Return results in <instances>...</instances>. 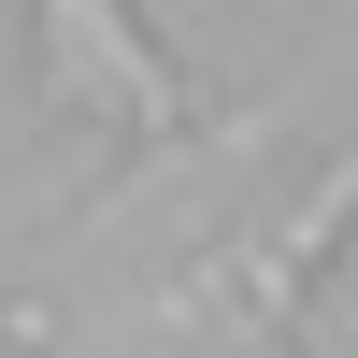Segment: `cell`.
Returning <instances> with one entry per match:
<instances>
[{"mask_svg": "<svg viewBox=\"0 0 358 358\" xmlns=\"http://www.w3.org/2000/svg\"><path fill=\"white\" fill-rule=\"evenodd\" d=\"M43 15V72L72 86V101H101L129 143H172L187 129V86H172V43L129 15V0H29Z\"/></svg>", "mask_w": 358, "mask_h": 358, "instance_id": "6da1fadb", "label": "cell"}, {"mask_svg": "<svg viewBox=\"0 0 358 358\" xmlns=\"http://www.w3.org/2000/svg\"><path fill=\"white\" fill-rule=\"evenodd\" d=\"M344 229H358V158L315 187V215H301V229H273V244L244 258V315H301V287L330 273V244H344Z\"/></svg>", "mask_w": 358, "mask_h": 358, "instance_id": "7a4b0ae2", "label": "cell"}, {"mask_svg": "<svg viewBox=\"0 0 358 358\" xmlns=\"http://www.w3.org/2000/svg\"><path fill=\"white\" fill-rule=\"evenodd\" d=\"M315 315H358V258H344V287H330V301H315Z\"/></svg>", "mask_w": 358, "mask_h": 358, "instance_id": "3957f363", "label": "cell"}]
</instances>
